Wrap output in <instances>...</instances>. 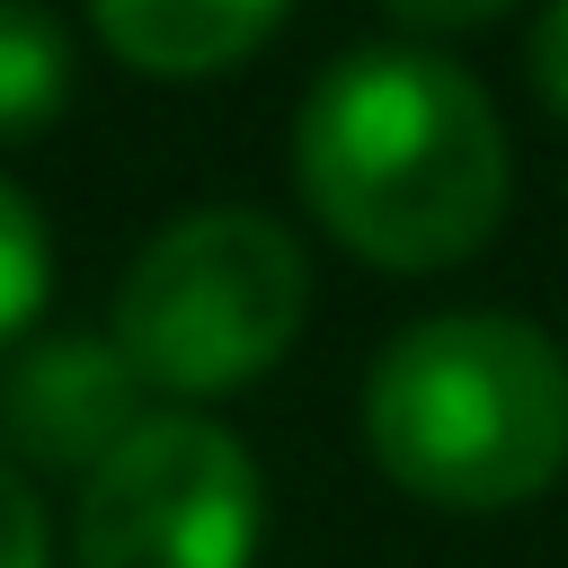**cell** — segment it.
Masks as SVG:
<instances>
[{"mask_svg": "<svg viewBox=\"0 0 568 568\" xmlns=\"http://www.w3.org/2000/svg\"><path fill=\"white\" fill-rule=\"evenodd\" d=\"M293 169L311 213L373 266H453L506 213V133L488 89L408 44H364L320 71Z\"/></svg>", "mask_w": 568, "mask_h": 568, "instance_id": "cell-1", "label": "cell"}, {"mask_svg": "<svg viewBox=\"0 0 568 568\" xmlns=\"http://www.w3.org/2000/svg\"><path fill=\"white\" fill-rule=\"evenodd\" d=\"M364 435L426 506H524L568 470V364L506 311L417 320L364 382Z\"/></svg>", "mask_w": 568, "mask_h": 568, "instance_id": "cell-2", "label": "cell"}, {"mask_svg": "<svg viewBox=\"0 0 568 568\" xmlns=\"http://www.w3.org/2000/svg\"><path fill=\"white\" fill-rule=\"evenodd\" d=\"M302 302H311V266L293 231L248 204H213V213H178L133 257L115 293V346L142 382L204 399L257 382L293 346Z\"/></svg>", "mask_w": 568, "mask_h": 568, "instance_id": "cell-3", "label": "cell"}, {"mask_svg": "<svg viewBox=\"0 0 568 568\" xmlns=\"http://www.w3.org/2000/svg\"><path fill=\"white\" fill-rule=\"evenodd\" d=\"M266 532V488L240 435L213 417H142L80 488V568H248Z\"/></svg>", "mask_w": 568, "mask_h": 568, "instance_id": "cell-4", "label": "cell"}, {"mask_svg": "<svg viewBox=\"0 0 568 568\" xmlns=\"http://www.w3.org/2000/svg\"><path fill=\"white\" fill-rule=\"evenodd\" d=\"M142 373L124 364L115 337H44L0 364V444L44 462V470H98L151 408Z\"/></svg>", "mask_w": 568, "mask_h": 568, "instance_id": "cell-5", "label": "cell"}, {"mask_svg": "<svg viewBox=\"0 0 568 568\" xmlns=\"http://www.w3.org/2000/svg\"><path fill=\"white\" fill-rule=\"evenodd\" d=\"M293 0H89L98 36L133 62V71H160V80H204V71H231L240 53H257L275 36Z\"/></svg>", "mask_w": 568, "mask_h": 568, "instance_id": "cell-6", "label": "cell"}, {"mask_svg": "<svg viewBox=\"0 0 568 568\" xmlns=\"http://www.w3.org/2000/svg\"><path fill=\"white\" fill-rule=\"evenodd\" d=\"M71 98V44L36 0H0V133L53 124Z\"/></svg>", "mask_w": 568, "mask_h": 568, "instance_id": "cell-7", "label": "cell"}, {"mask_svg": "<svg viewBox=\"0 0 568 568\" xmlns=\"http://www.w3.org/2000/svg\"><path fill=\"white\" fill-rule=\"evenodd\" d=\"M44 275H53V240H44V213L0 178V346L36 320L44 302Z\"/></svg>", "mask_w": 568, "mask_h": 568, "instance_id": "cell-8", "label": "cell"}, {"mask_svg": "<svg viewBox=\"0 0 568 568\" xmlns=\"http://www.w3.org/2000/svg\"><path fill=\"white\" fill-rule=\"evenodd\" d=\"M53 559V524L36 506V488L0 462V568H44Z\"/></svg>", "mask_w": 568, "mask_h": 568, "instance_id": "cell-9", "label": "cell"}, {"mask_svg": "<svg viewBox=\"0 0 568 568\" xmlns=\"http://www.w3.org/2000/svg\"><path fill=\"white\" fill-rule=\"evenodd\" d=\"M532 80H541V98L568 115V0H550L541 27H532Z\"/></svg>", "mask_w": 568, "mask_h": 568, "instance_id": "cell-10", "label": "cell"}, {"mask_svg": "<svg viewBox=\"0 0 568 568\" xmlns=\"http://www.w3.org/2000/svg\"><path fill=\"white\" fill-rule=\"evenodd\" d=\"M382 9L408 18V27H444V36H453V27H488V18H506L515 0H382Z\"/></svg>", "mask_w": 568, "mask_h": 568, "instance_id": "cell-11", "label": "cell"}]
</instances>
